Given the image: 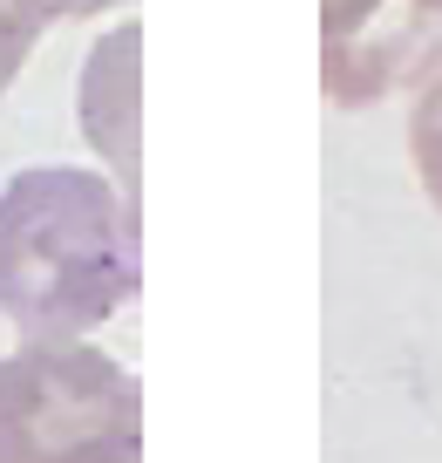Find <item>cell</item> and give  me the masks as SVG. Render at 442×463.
<instances>
[{
  "label": "cell",
  "instance_id": "cell-1",
  "mask_svg": "<svg viewBox=\"0 0 442 463\" xmlns=\"http://www.w3.org/2000/svg\"><path fill=\"white\" fill-rule=\"evenodd\" d=\"M143 287L136 198L96 171L42 164L0 191V314L28 341H75Z\"/></svg>",
  "mask_w": 442,
  "mask_h": 463
},
{
  "label": "cell",
  "instance_id": "cell-2",
  "mask_svg": "<svg viewBox=\"0 0 442 463\" xmlns=\"http://www.w3.org/2000/svg\"><path fill=\"white\" fill-rule=\"evenodd\" d=\"M0 463H143V389L116 354L28 341L0 362Z\"/></svg>",
  "mask_w": 442,
  "mask_h": 463
},
{
  "label": "cell",
  "instance_id": "cell-3",
  "mask_svg": "<svg viewBox=\"0 0 442 463\" xmlns=\"http://www.w3.org/2000/svg\"><path fill=\"white\" fill-rule=\"evenodd\" d=\"M442 69V0H320V89L341 109Z\"/></svg>",
  "mask_w": 442,
  "mask_h": 463
},
{
  "label": "cell",
  "instance_id": "cell-4",
  "mask_svg": "<svg viewBox=\"0 0 442 463\" xmlns=\"http://www.w3.org/2000/svg\"><path fill=\"white\" fill-rule=\"evenodd\" d=\"M409 150H415V177H422V191L442 204V69L422 82V96H415V116H409Z\"/></svg>",
  "mask_w": 442,
  "mask_h": 463
},
{
  "label": "cell",
  "instance_id": "cell-5",
  "mask_svg": "<svg viewBox=\"0 0 442 463\" xmlns=\"http://www.w3.org/2000/svg\"><path fill=\"white\" fill-rule=\"evenodd\" d=\"M34 34H42V21H34V14H21L14 0H0V96H7V82L21 75V61H28Z\"/></svg>",
  "mask_w": 442,
  "mask_h": 463
},
{
  "label": "cell",
  "instance_id": "cell-6",
  "mask_svg": "<svg viewBox=\"0 0 442 463\" xmlns=\"http://www.w3.org/2000/svg\"><path fill=\"white\" fill-rule=\"evenodd\" d=\"M14 7L34 21H89V14H109L116 0H14Z\"/></svg>",
  "mask_w": 442,
  "mask_h": 463
}]
</instances>
